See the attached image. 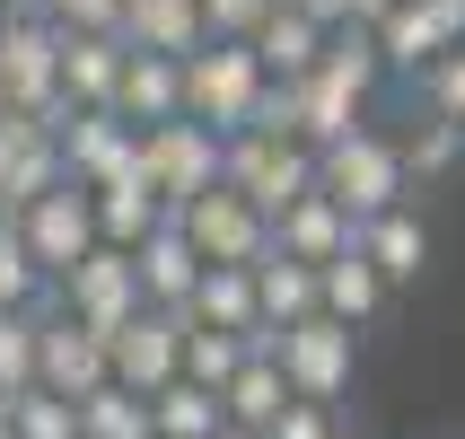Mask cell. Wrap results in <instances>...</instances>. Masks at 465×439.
Listing matches in <instances>:
<instances>
[{"label":"cell","instance_id":"21","mask_svg":"<svg viewBox=\"0 0 465 439\" xmlns=\"http://www.w3.org/2000/svg\"><path fill=\"white\" fill-rule=\"evenodd\" d=\"M124 45L132 53H203L211 26H203V0H124Z\"/></svg>","mask_w":465,"mask_h":439},{"label":"cell","instance_id":"41","mask_svg":"<svg viewBox=\"0 0 465 439\" xmlns=\"http://www.w3.org/2000/svg\"><path fill=\"white\" fill-rule=\"evenodd\" d=\"M0 9H45V0H0Z\"/></svg>","mask_w":465,"mask_h":439},{"label":"cell","instance_id":"43","mask_svg":"<svg viewBox=\"0 0 465 439\" xmlns=\"http://www.w3.org/2000/svg\"><path fill=\"white\" fill-rule=\"evenodd\" d=\"M342 439H351V431H342Z\"/></svg>","mask_w":465,"mask_h":439},{"label":"cell","instance_id":"25","mask_svg":"<svg viewBox=\"0 0 465 439\" xmlns=\"http://www.w3.org/2000/svg\"><path fill=\"white\" fill-rule=\"evenodd\" d=\"M290 395H299V387L282 378V352H246V361H237V378L220 387V404H229V422H246V431H272Z\"/></svg>","mask_w":465,"mask_h":439},{"label":"cell","instance_id":"13","mask_svg":"<svg viewBox=\"0 0 465 439\" xmlns=\"http://www.w3.org/2000/svg\"><path fill=\"white\" fill-rule=\"evenodd\" d=\"M369 97H378V88L342 79L334 62L299 71V79H290V115H299V141H308V150H334L342 132H361V124H369Z\"/></svg>","mask_w":465,"mask_h":439},{"label":"cell","instance_id":"7","mask_svg":"<svg viewBox=\"0 0 465 439\" xmlns=\"http://www.w3.org/2000/svg\"><path fill=\"white\" fill-rule=\"evenodd\" d=\"M9 220H18L26 255L45 264L53 282H62V273H71L88 246H105V237H97V194H88L79 176H62L53 194H35V203H26V211H9Z\"/></svg>","mask_w":465,"mask_h":439},{"label":"cell","instance_id":"3","mask_svg":"<svg viewBox=\"0 0 465 439\" xmlns=\"http://www.w3.org/2000/svg\"><path fill=\"white\" fill-rule=\"evenodd\" d=\"M62 88V26L45 9H0V105L9 115H45Z\"/></svg>","mask_w":465,"mask_h":439},{"label":"cell","instance_id":"14","mask_svg":"<svg viewBox=\"0 0 465 439\" xmlns=\"http://www.w3.org/2000/svg\"><path fill=\"white\" fill-rule=\"evenodd\" d=\"M62 176H71V167H62V141H53L35 115H9V105H0V211H26Z\"/></svg>","mask_w":465,"mask_h":439},{"label":"cell","instance_id":"9","mask_svg":"<svg viewBox=\"0 0 465 439\" xmlns=\"http://www.w3.org/2000/svg\"><path fill=\"white\" fill-rule=\"evenodd\" d=\"M229 185L237 194H255L263 211H282V203H299L316 185V150L299 141V132H229Z\"/></svg>","mask_w":465,"mask_h":439},{"label":"cell","instance_id":"27","mask_svg":"<svg viewBox=\"0 0 465 439\" xmlns=\"http://www.w3.org/2000/svg\"><path fill=\"white\" fill-rule=\"evenodd\" d=\"M79 439H158L150 395H141V387H124V378L88 387V395H79Z\"/></svg>","mask_w":465,"mask_h":439},{"label":"cell","instance_id":"29","mask_svg":"<svg viewBox=\"0 0 465 439\" xmlns=\"http://www.w3.org/2000/svg\"><path fill=\"white\" fill-rule=\"evenodd\" d=\"M404 167H413V194L440 185V176H457L465 167V124L457 115H421V124L404 132Z\"/></svg>","mask_w":465,"mask_h":439},{"label":"cell","instance_id":"2","mask_svg":"<svg viewBox=\"0 0 465 439\" xmlns=\"http://www.w3.org/2000/svg\"><path fill=\"white\" fill-rule=\"evenodd\" d=\"M263 88H272V71L255 62L246 35H211L203 53H184V115L211 124V132H246Z\"/></svg>","mask_w":465,"mask_h":439},{"label":"cell","instance_id":"19","mask_svg":"<svg viewBox=\"0 0 465 439\" xmlns=\"http://www.w3.org/2000/svg\"><path fill=\"white\" fill-rule=\"evenodd\" d=\"M361 255L378 264L395 290L421 282V273H430V220H421V203H395V211H378V220H361Z\"/></svg>","mask_w":465,"mask_h":439},{"label":"cell","instance_id":"31","mask_svg":"<svg viewBox=\"0 0 465 439\" xmlns=\"http://www.w3.org/2000/svg\"><path fill=\"white\" fill-rule=\"evenodd\" d=\"M0 414H9V431H18V439H79V404H71V395H53V387L9 395Z\"/></svg>","mask_w":465,"mask_h":439},{"label":"cell","instance_id":"12","mask_svg":"<svg viewBox=\"0 0 465 439\" xmlns=\"http://www.w3.org/2000/svg\"><path fill=\"white\" fill-rule=\"evenodd\" d=\"M105 361L114 378L141 395H158L167 378H184V308H141L124 334H105Z\"/></svg>","mask_w":465,"mask_h":439},{"label":"cell","instance_id":"26","mask_svg":"<svg viewBox=\"0 0 465 439\" xmlns=\"http://www.w3.org/2000/svg\"><path fill=\"white\" fill-rule=\"evenodd\" d=\"M255 308H263V325H299V316H316V264L263 246V255H255Z\"/></svg>","mask_w":465,"mask_h":439},{"label":"cell","instance_id":"20","mask_svg":"<svg viewBox=\"0 0 465 439\" xmlns=\"http://www.w3.org/2000/svg\"><path fill=\"white\" fill-rule=\"evenodd\" d=\"M114 115H124L132 132L184 115V62H176V53H132L124 79H114Z\"/></svg>","mask_w":465,"mask_h":439},{"label":"cell","instance_id":"5","mask_svg":"<svg viewBox=\"0 0 465 439\" xmlns=\"http://www.w3.org/2000/svg\"><path fill=\"white\" fill-rule=\"evenodd\" d=\"M53 308H71L79 325H97V334H124L132 316L150 308V299H141V264H132V246H88V255L53 282Z\"/></svg>","mask_w":465,"mask_h":439},{"label":"cell","instance_id":"32","mask_svg":"<svg viewBox=\"0 0 465 439\" xmlns=\"http://www.w3.org/2000/svg\"><path fill=\"white\" fill-rule=\"evenodd\" d=\"M237 361H246V334H220V325H193V316H184V378H203V387H229Z\"/></svg>","mask_w":465,"mask_h":439},{"label":"cell","instance_id":"8","mask_svg":"<svg viewBox=\"0 0 465 439\" xmlns=\"http://www.w3.org/2000/svg\"><path fill=\"white\" fill-rule=\"evenodd\" d=\"M184 237L203 246V264H255L263 246H272V211L255 203V194H237L229 176L211 185V194H193V203H176Z\"/></svg>","mask_w":465,"mask_h":439},{"label":"cell","instance_id":"37","mask_svg":"<svg viewBox=\"0 0 465 439\" xmlns=\"http://www.w3.org/2000/svg\"><path fill=\"white\" fill-rule=\"evenodd\" d=\"M53 26H124V0H45Z\"/></svg>","mask_w":465,"mask_h":439},{"label":"cell","instance_id":"15","mask_svg":"<svg viewBox=\"0 0 465 439\" xmlns=\"http://www.w3.org/2000/svg\"><path fill=\"white\" fill-rule=\"evenodd\" d=\"M316 308L334 316V325H351V334H369V325L395 308V282L361 255V237H351L334 264H316Z\"/></svg>","mask_w":465,"mask_h":439},{"label":"cell","instance_id":"10","mask_svg":"<svg viewBox=\"0 0 465 439\" xmlns=\"http://www.w3.org/2000/svg\"><path fill=\"white\" fill-rule=\"evenodd\" d=\"M114 378V361H105V334L97 325H79L71 308H35V387H53V395H88V387H105Z\"/></svg>","mask_w":465,"mask_h":439},{"label":"cell","instance_id":"40","mask_svg":"<svg viewBox=\"0 0 465 439\" xmlns=\"http://www.w3.org/2000/svg\"><path fill=\"white\" fill-rule=\"evenodd\" d=\"M211 439H263V431H246V422H220V431H211Z\"/></svg>","mask_w":465,"mask_h":439},{"label":"cell","instance_id":"22","mask_svg":"<svg viewBox=\"0 0 465 439\" xmlns=\"http://www.w3.org/2000/svg\"><path fill=\"white\" fill-rule=\"evenodd\" d=\"M193 325H220V334H255L263 308H255V264H203V282L184 299Z\"/></svg>","mask_w":465,"mask_h":439},{"label":"cell","instance_id":"28","mask_svg":"<svg viewBox=\"0 0 465 439\" xmlns=\"http://www.w3.org/2000/svg\"><path fill=\"white\" fill-rule=\"evenodd\" d=\"M150 422H158V439H211L229 422V404H220V387H203V378H167V387L150 395Z\"/></svg>","mask_w":465,"mask_h":439},{"label":"cell","instance_id":"1","mask_svg":"<svg viewBox=\"0 0 465 439\" xmlns=\"http://www.w3.org/2000/svg\"><path fill=\"white\" fill-rule=\"evenodd\" d=\"M316 185L334 194L351 220H378V211L413 203V167H404V141L395 132H342L334 150H316Z\"/></svg>","mask_w":465,"mask_h":439},{"label":"cell","instance_id":"24","mask_svg":"<svg viewBox=\"0 0 465 439\" xmlns=\"http://www.w3.org/2000/svg\"><path fill=\"white\" fill-rule=\"evenodd\" d=\"M88 194H97V237L105 246H141V237L158 229V220H167V194H158L150 176H124V185H88Z\"/></svg>","mask_w":465,"mask_h":439},{"label":"cell","instance_id":"17","mask_svg":"<svg viewBox=\"0 0 465 439\" xmlns=\"http://www.w3.org/2000/svg\"><path fill=\"white\" fill-rule=\"evenodd\" d=\"M132 264H141V299H150V308H184V299H193V282H203V246L184 237L176 211H167V220L132 246Z\"/></svg>","mask_w":465,"mask_h":439},{"label":"cell","instance_id":"23","mask_svg":"<svg viewBox=\"0 0 465 439\" xmlns=\"http://www.w3.org/2000/svg\"><path fill=\"white\" fill-rule=\"evenodd\" d=\"M246 45H255V62H263L272 79H299V71H316V53H325V26H316L308 9L272 0V9H263V26L246 35Z\"/></svg>","mask_w":465,"mask_h":439},{"label":"cell","instance_id":"35","mask_svg":"<svg viewBox=\"0 0 465 439\" xmlns=\"http://www.w3.org/2000/svg\"><path fill=\"white\" fill-rule=\"evenodd\" d=\"M263 439H342V422H334V404H308V395H290L282 422H272Z\"/></svg>","mask_w":465,"mask_h":439},{"label":"cell","instance_id":"16","mask_svg":"<svg viewBox=\"0 0 465 439\" xmlns=\"http://www.w3.org/2000/svg\"><path fill=\"white\" fill-rule=\"evenodd\" d=\"M351 237H361V220H351V211H342L325 185H308L299 203L272 211V246H282V255H299V264H334Z\"/></svg>","mask_w":465,"mask_h":439},{"label":"cell","instance_id":"36","mask_svg":"<svg viewBox=\"0 0 465 439\" xmlns=\"http://www.w3.org/2000/svg\"><path fill=\"white\" fill-rule=\"evenodd\" d=\"M263 9H272V0H203V26L211 35H255Z\"/></svg>","mask_w":465,"mask_h":439},{"label":"cell","instance_id":"34","mask_svg":"<svg viewBox=\"0 0 465 439\" xmlns=\"http://www.w3.org/2000/svg\"><path fill=\"white\" fill-rule=\"evenodd\" d=\"M413 88H421V105H430V115H457V124H465V45H448L440 62L413 79Z\"/></svg>","mask_w":465,"mask_h":439},{"label":"cell","instance_id":"42","mask_svg":"<svg viewBox=\"0 0 465 439\" xmlns=\"http://www.w3.org/2000/svg\"><path fill=\"white\" fill-rule=\"evenodd\" d=\"M0 439H18V431H9V414H0Z\"/></svg>","mask_w":465,"mask_h":439},{"label":"cell","instance_id":"30","mask_svg":"<svg viewBox=\"0 0 465 439\" xmlns=\"http://www.w3.org/2000/svg\"><path fill=\"white\" fill-rule=\"evenodd\" d=\"M0 308H53V273L26 255V237H18L9 211H0Z\"/></svg>","mask_w":465,"mask_h":439},{"label":"cell","instance_id":"4","mask_svg":"<svg viewBox=\"0 0 465 439\" xmlns=\"http://www.w3.org/2000/svg\"><path fill=\"white\" fill-rule=\"evenodd\" d=\"M141 176L167 194V203H193L229 176V132L193 124V115H167V124H141Z\"/></svg>","mask_w":465,"mask_h":439},{"label":"cell","instance_id":"39","mask_svg":"<svg viewBox=\"0 0 465 439\" xmlns=\"http://www.w3.org/2000/svg\"><path fill=\"white\" fill-rule=\"evenodd\" d=\"M378 9H395V0H351V18H361V26H369V18H378Z\"/></svg>","mask_w":465,"mask_h":439},{"label":"cell","instance_id":"33","mask_svg":"<svg viewBox=\"0 0 465 439\" xmlns=\"http://www.w3.org/2000/svg\"><path fill=\"white\" fill-rule=\"evenodd\" d=\"M35 387V308H0V404Z\"/></svg>","mask_w":465,"mask_h":439},{"label":"cell","instance_id":"11","mask_svg":"<svg viewBox=\"0 0 465 439\" xmlns=\"http://www.w3.org/2000/svg\"><path fill=\"white\" fill-rule=\"evenodd\" d=\"M53 141H62V167H71L79 185H124V176H141V132H132L114 105H79Z\"/></svg>","mask_w":465,"mask_h":439},{"label":"cell","instance_id":"6","mask_svg":"<svg viewBox=\"0 0 465 439\" xmlns=\"http://www.w3.org/2000/svg\"><path fill=\"white\" fill-rule=\"evenodd\" d=\"M282 378L308 395V404H342L351 378H361V334L334 325L325 308L299 316V325H282Z\"/></svg>","mask_w":465,"mask_h":439},{"label":"cell","instance_id":"38","mask_svg":"<svg viewBox=\"0 0 465 439\" xmlns=\"http://www.w3.org/2000/svg\"><path fill=\"white\" fill-rule=\"evenodd\" d=\"M290 9H308L316 26H351V0H290Z\"/></svg>","mask_w":465,"mask_h":439},{"label":"cell","instance_id":"18","mask_svg":"<svg viewBox=\"0 0 465 439\" xmlns=\"http://www.w3.org/2000/svg\"><path fill=\"white\" fill-rule=\"evenodd\" d=\"M124 62H132L124 26H62V88H71L79 105H114Z\"/></svg>","mask_w":465,"mask_h":439}]
</instances>
